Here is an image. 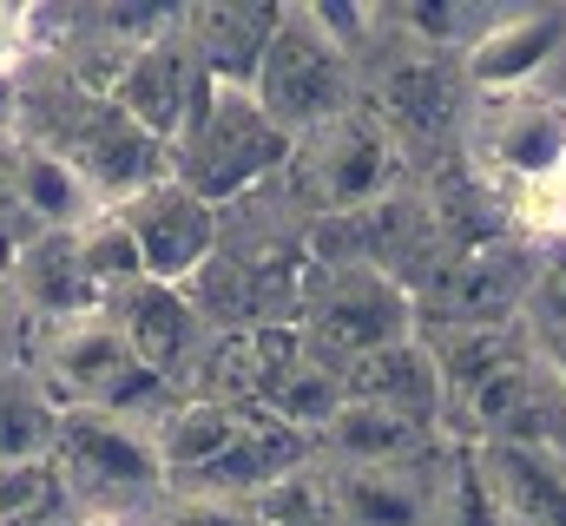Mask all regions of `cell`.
<instances>
[{"label": "cell", "instance_id": "obj_16", "mask_svg": "<svg viewBox=\"0 0 566 526\" xmlns=\"http://www.w3.org/2000/svg\"><path fill=\"white\" fill-rule=\"evenodd\" d=\"M488 487L507 526H566V454L547 441H494L481 448Z\"/></svg>", "mask_w": 566, "mask_h": 526}, {"label": "cell", "instance_id": "obj_12", "mask_svg": "<svg viewBox=\"0 0 566 526\" xmlns=\"http://www.w3.org/2000/svg\"><path fill=\"white\" fill-rule=\"evenodd\" d=\"M7 290H13V309H20L27 329L106 309L99 283H93L86 263H80L73 231H33L27 244H13V251H7Z\"/></svg>", "mask_w": 566, "mask_h": 526}, {"label": "cell", "instance_id": "obj_13", "mask_svg": "<svg viewBox=\"0 0 566 526\" xmlns=\"http://www.w3.org/2000/svg\"><path fill=\"white\" fill-rule=\"evenodd\" d=\"M283 13L277 0H205L185 13V40L205 66V80H224V86H251L271 40H277Z\"/></svg>", "mask_w": 566, "mask_h": 526}, {"label": "cell", "instance_id": "obj_17", "mask_svg": "<svg viewBox=\"0 0 566 526\" xmlns=\"http://www.w3.org/2000/svg\"><path fill=\"white\" fill-rule=\"evenodd\" d=\"M13 211H20V224H27V238H33V231H80V224H93L106 204H99V191L80 178L73 158L13 138Z\"/></svg>", "mask_w": 566, "mask_h": 526}, {"label": "cell", "instance_id": "obj_11", "mask_svg": "<svg viewBox=\"0 0 566 526\" xmlns=\"http://www.w3.org/2000/svg\"><path fill=\"white\" fill-rule=\"evenodd\" d=\"M566 60V7H514V13H488L481 40L468 46V80L474 93L501 99V93H527L547 66Z\"/></svg>", "mask_w": 566, "mask_h": 526}, {"label": "cell", "instance_id": "obj_29", "mask_svg": "<svg viewBox=\"0 0 566 526\" xmlns=\"http://www.w3.org/2000/svg\"><path fill=\"white\" fill-rule=\"evenodd\" d=\"M7 323H20V309H13V290H7V244H0V329ZM27 329V323H20Z\"/></svg>", "mask_w": 566, "mask_h": 526}, {"label": "cell", "instance_id": "obj_9", "mask_svg": "<svg viewBox=\"0 0 566 526\" xmlns=\"http://www.w3.org/2000/svg\"><path fill=\"white\" fill-rule=\"evenodd\" d=\"M106 316L119 323V336L133 343V356H139L158 382H171L178 394L191 389V376H198V362H205V349H211V336H218V329L198 316L191 290L151 283V276L133 283V290H119V296L106 303Z\"/></svg>", "mask_w": 566, "mask_h": 526}, {"label": "cell", "instance_id": "obj_25", "mask_svg": "<svg viewBox=\"0 0 566 526\" xmlns=\"http://www.w3.org/2000/svg\"><path fill=\"white\" fill-rule=\"evenodd\" d=\"M33 60V7H0V86H13Z\"/></svg>", "mask_w": 566, "mask_h": 526}, {"label": "cell", "instance_id": "obj_20", "mask_svg": "<svg viewBox=\"0 0 566 526\" xmlns=\"http://www.w3.org/2000/svg\"><path fill=\"white\" fill-rule=\"evenodd\" d=\"M53 434H60V401L33 376L27 349H0V467L53 461Z\"/></svg>", "mask_w": 566, "mask_h": 526}, {"label": "cell", "instance_id": "obj_10", "mask_svg": "<svg viewBox=\"0 0 566 526\" xmlns=\"http://www.w3.org/2000/svg\"><path fill=\"white\" fill-rule=\"evenodd\" d=\"M198 93H205V66H198V53H191V40H185V20H178L171 33H158L151 46H139V53L119 66V80L106 86V99H113L126 119H139L165 151H171V138L185 132Z\"/></svg>", "mask_w": 566, "mask_h": 526}, {"label": "cell", "instance_id": "obj_18", "mask_svg": "<svg viewBox=\"0 0 566 526\" xmlns=\"http://www.w3.org/2000/svg\"><path fill=\"white\" fill-rule=\"evenodd\" d=\"M349 401H376V408H396V414H416V421L441 428L448 389H441V362H434L428 336L389 343V349L349 362Z\"/></svg>", "mask_w": 566, "mask_h": 526}, {"label": "cell", "instance_id": "obj_27", "mask_svg": "<svg viewBox=\"0 0 566 526\" xmlns=\"http://www.w3.org/2000/svg\"><path fill=\"white\" fill-rule=\"evenodd\" d=\"M527 343H534V362H541V376L566 394V329L560 323H527Z\"/></svg>", "mask_w": 566, "mask_h": 526}, {"label": "cell", "instance_id": "obj_23", "mask_svg": "<svg viewBox=\"0 0 566 526\" xmlns=\"http://www.w3.org/2000/svg\"><path fill=\"white\" fill-rule=\"evenodd\" d=\"M133 526H258V514H251V501H224V494L171 487V494L151 501Z\"/></svg>", "mask_w": 566, "mask_h": 526}, {"label": "cell", "instance_id": "obj_22", "mask_svg": "<svg viewBox=\"0 0 566 526\" xmlns=\"http://www.w3.org/2000/svg\"><path fill=\"white\" fill-rule=\"evenodd\" d=\"M73 244H80V263H86V276L99 283V296H106V303H113L119 290L145 283V257H139V244H133V231H126V218H119V211H99L93 224H80V231H73Z\"/></svg>", "mask_w": 566, "mask_h": 526}, {"label": "cell", "instance_id": "obj_6", "mask_svg": "<svg viewBox=\"0 0 566 526\" xmlns=\"http://www.w3.org/2000/svg\"><path fill=\"white\" fill-rule=\"evenodd\" d=\"M396 171H402L396 132L356 106V113H343L336 126L310 132V138L296 145V158H290L283 178L303 191V211H310V224H316V218H349V211L382 204V198L396 191Z\"/></svg>", "mask_w": 566, "mask_h": 526}, {"label": "cell", "instance_id": "obj_26", "mask_svg": "<svg viewBox=\"0 0 566 526\" xmlns=\"http://www.w3.org/2000/svg\"><path fill=\"white\" fill-rule=\"evenodd\" d=\"M527 309H534V323H560L566 329V244L547 257V270L534 276V303H527Z\"/></svg>", "mask_w": 566, "mask_h": 526}, {"label": "cell", "instance_id": "obj_24", "mask_svg": "<svg viewBox=\"0 0 566 526\" xmlns=\"http://www.w3.org/2000/svg\"><path fill=\"white\" fill-rule=\"evenodd\" d=\"M66 487L53 474V461H20V467H0V526H20L46 507H60Z\"/></svg>", "mask_w": 566, "mask_h": 526}, {"label": "cell", "instance_id": "obj_7", "mask_svg": "<svg viewBox=\"0 0 566 526\" xmlns=\"http://www.w3.org/2000/svg\"><path fill=\"white\" fill-rule=\"evenodd\" d=\"M133 244L145 257V276L151 283H171V290H191L205 276V263L218 257L224 244V218L218 204H205L198 191H185L178 178H158L151 191H139L133 204H119Z\"/></svg>", "mask_w": 566, "mask_h": 526}, {"label": "cell", "instance_id": "obj_1", "mask_svg": "<svg viewBox=\"0 0 566 526\" xmlns=\"http://www.w3.org/2000/svg\"><path fill=\"white\" fill-rule=\"evenodd\" d=\"M290 158H296V138L258 106L251 86H224V80H205L185 132L171 138V178L218 211L258 198L271 178L290 171Z\"/></svg>", "mask_w": 566, "mask_h": 526}, {"label": "cell", "instance_id": "obj_15", "mask_svg": "<svg viewBox=\"0 0 566 526\" xmlns=\"http://www.w3.org/2000/svg\"><path fill=\"white\" fill-rule=\"evenodd\" d=\"M428 467L434 461H416V467H323L336 526H434L441 474H428Z\"/></svg>", "mask_w": 566, "mask_h": 526}, {"label": "cell", "instance_id": "obj_8", "mask_svg": "<svg viewBox=\"0 0 566 526\" xmlns=\"http://www.w3.org/2000/svg\"><path fill=\"white\" fill-rule=\"evenodd\" d=\"M481 151L494 165V178L521 198L541 204V191L560 178L566 165V99L554 93H501L481 113Z\"/></svg>", "mask_w": 566, "mask_h": 526}, {"label": "cell", "instance_id": "obj_4", "mask_svg": "<svg viewBox=\"0 0 566 526\" xmlns=\"http://www.w3.org/2000/svg\"><path fill=\"white\" fill-rule=\"evenodd\" d=\"M296 323H303L310 349L323 362H336L343 376H349V362H363V356H376L389 343L422 336L409 283L376 270V263H329V270L310 263V290H303Z\"/></svg>", "mask_w": 566, "mask_h": 526}, {"label": "cell", "instance_id": "obj_28", "mask_svg": "<svg viewBox=\"0 0 566 526\" xmlns=\"http://www.w3.org/2000/svg\"><path fill=\"white\" fill-rule=\"evenodd\" d=\"M0 244H27V224L13 211V132H0Z\"/></svg>", "mask_w": 566, "mask_h": 526}, {"label": "cell", "instance_id": "obj_5", "mask_svg": "<svg viewBox=\"0 0 566 526\" xmlns=\"http://www.w3.org/2000/svg\"><path fill=\"white\" fill-rule=\"evenodd\" d=\"M251 93L303 145L310 132H323V126H336L343 113H356V60L343 46H329L303 7H290L277 40H271V53H264V66H258V80H251Z\"/></svg>", "mask_w": 566, "mask_h": 526}, {"label": "cell", "instance_id": "obj_3", "mask_svg": "<svg viewBox=\"0 0 566 526\" xmlns=\"http://www.w3.org/2000/svg\"><path fill=\"white\" fill-rule=\"evenodd\" d=\"M53 474L80 514H113V520H139L151 501L171 494L158 428H145L133 414H106V408H60Z\"/></svg>", "mask_w": 566, "mask_h": 526}, {"label": "cell", "instance_id": "obj_14", "mask_svg": "<svg viewBox=\"0 0 566 526\" xmlns=\"http://www.w3.org/2000/svg\"><path fill=\"white\" fill-rule=\"evenodd\" d=\"M434 454H441V428L434 421L376 408V401H349L316 441L323 467H416V461H434Z\"/></svg>", "mask_w": 566, "mask_h": 526}, {"label": "cell", "instance_id": "obj_21", "mask_svg": "<svg viewBox=\"0 0 566 526\" xmlns=\"http://www.w3.org/2000/svg\"><path fill=\"white\" fill-rule=\"evenodd\" d=\"M382 99H389V119H402V126H416V132L441 126L454 113V80H448L441 53L409 46V60H396L382 73Z\"/></svg>", "mask_w": 566, "mask_h": 526}, {"label": "cell", "instance_id": "obj_19", "mask_svg": "<svg viewBox=\"0 0 566 526\" xmlns=\"http://www.w3.org/2000/svg\"><path fill=\"white\" fill-rule=\"evenodd\" d=\"M258 408H231V401H211V394H185L165 421H158V454L171 467V487H191L205 467H218L231 454V441L244 434Z\"/></svg>", "mask_w": 566, "mask_h": 526}, {"label": "cell", "instance_id": "obj_2", "mask_svg": "<svg viewBox=\"0 0 566 526\" xmlns=\"http://www.w3.org/2000/svg\"><path fill=\"white\" fill-rule=\"evenodd\" d=\"M20 349H27L33 376L46 382V394L60 408H106V414H133L145 428H158L185 401L171 382H158L139 356H133V343L119 336V323L106 309L20 329Z\"/></svg>", "mask_w": 566, "mask_h": 526}]
</instances>
